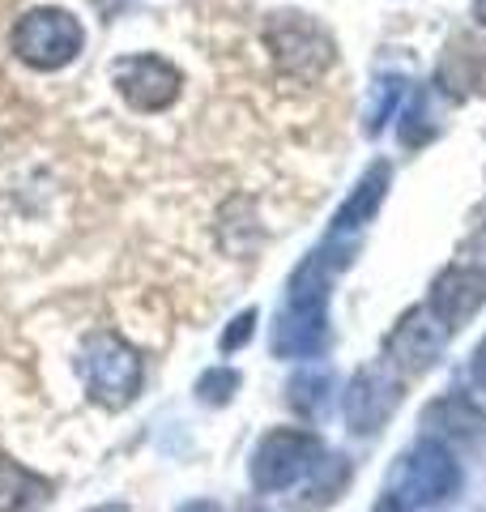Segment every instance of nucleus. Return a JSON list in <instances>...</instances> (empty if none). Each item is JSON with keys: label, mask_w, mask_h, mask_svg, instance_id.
Segmentation results:
<instances>
[{"label": "nucleus", "mask_w": 486, "mask_h": 512, "mask_svg": "<svg viewBox=\"0 0 486 512\" xmlns=\"http://www.w3.org/2000/svg\"><path fill=\"white\" fill-rule=\"evenodd\" d=\"M486 303V274L474 265H452L431 282L427 308L444 320L448 329H461L469 316H478Z\"/></svg>", "instance_id": "10"}, {"label": "nucleus", "mask_w": 486, "mask_h": 512, "mask_svg": "<svg viewBox=\"0 0 486 512\" xmlns=\"http://www.w3.org/2000/svg\"><path fill=\"white\" fill-rule=\"evenodd\" d=\"M461 491V466L452 457V448H444L440 440H418L410 453L397 461L393 470V491L405 508H431L444 504Z\"/></svg>", "instance_id": "5"}, {"label": "nucleus", "mask_w": 486, "mask_h": 512, "mask_svg": "<svg viewBox=\"0 0 486 512\" xmlns=\"http://www.w3.org/2000/svg\"><path fill=\"white\" fill-rule=\"evenodd\" d=\"M320 457H324L320 436H312V431H303V427H278V431H269V436H261V444L252 448V466H248L252 487L265 495L290 491L312 474Z\"/></svg>", "instance_id": "6"}, {"label": "nucleus", "mask_w": 486, "mask_h": 512, "mask_svg": "<svg viewBox=\"0 0 486 512\" xmlns=\"http://www.w3.org/2000/svg\"><path fill=\"white\" fill-rule=\"evenodd\" d=\"M401 146H410V150H418V146H427V141L440 133V124H435V111H431V94L427 90H414L410 94V103H405L401 111Z\"/></svg>", "instance_id": "16"}, {"label": "nucleus", "mask_w": 486, "mask_h": 512, "mask_svg": "<svg viewBox=\"0 0 486 512\" xmlns=\"http://www.w3.org/2000/svg\"><path fill=\"white\" fill-rule=\"evenodd\" d=\"M9 52L35 73H60L86 52V26L60 5H35L13 22Z\"/></svg>", "instance_id": "2"}, {"label": "nucleus", "mask_w": 486, "mask_h": 512, "mask_svg": "<svg viewBox=\"0 0 486 512\" xmlns=\"http://www.w3.org/2000/svg\"><path fill=\"white\" fill-rule=\"evenodd\" d=\"M77 372L86 380L90 402H99L107 410H124L128 402H137L141 380H145L141 355L124 338H116V333H90L81 342Z\"/></svg>", "instance_id": "4"}, {"label": "nucleus", "mask_w": 486, "mask_h": 512, "mask_svg": "<svg viewBox=\"0 0 486 512\" xmlns=\"http://www.w3.org/2000/svg\"><path fill=\"white\" fill-rule=\"evenodd\" d=\"M111 82H116L120 99L133 111H141V116H158V111L180 103L184 94V73L158 52L120 56L111 64Z\"/></svg>", "instance_id": "7"}, {"label": "nucleus", "mask_w": 486, "mask_h": 512, "mask_svg": "<svg viewBox=\"0 0 486 512\" xmlns=\"http://www.w3.org/2000/svg\"><path fill=\"white\" fill-rule=\"evenodd\" d=\"M469 18H474L478 26H486V0H474V5H469Z\"/></svg>", "instance_id": "23"}, {"label": "nucleus", "mask_w": 486, "mask_h": 512, "mask_svg": "<svg viewBox=\"0 0 486 512\" xmlns=\"http://www.w3.org/2000/svg\"><path fill=\"white\" fill-rule=\"evenodd\" d=\"M252 329H256V312H252V308H248V312H239V316L231 320V329L222 333V350H226V355L248 342V338H252Z\"/></svg>", "instance_id": "20"}, {"label": "nucleus", "mask_w": 486, "mask_h": 512, "mask_svg": "<svg viewBox=\"0 0 486 512\" xmlns=\"http://www.w3.org/2000/svg\"><path fill=\"white\" fill-rule=\"evenodd\" d=\"M354 239L329 235L320 248L303 256V265L286 282V303L273 320V355L278 359H312L329 346V291L337 269L350 265Z\"/></svg>", "instance_id": "1"}, {"label": "nucleus", "mask_w": 486, "mask_h": 512, "mask_svg": "<svg viewBox=\"0 0 486 512\" xmlns=\"http://www.w3.org/2000/svg\"><path fill=\"white\" fill-rule=\"evenodd\" d=\"M465 265H474L486 274V210L478 214L474 231H469V239H465Z\"/></svg>", "instance_id": "19"}, {"label": "nucleus", "mask_w": 486, "mask_h": 512, "mask_svg": "<svg viewBox=\"0 0 486 512\" xmlns=\"http://www.w3.org/2000/svg\"><path fill=\"white\" fill-rule=\"evenodd\" d=\"M469 372H474V384L486 393V338L478 342V350H474V363H469Z\"/></svg>", "instance_id": "21"}, {"label": "nucleus", "mask_w": 486, "mask_h": 512, "mask_svg": "<svg viewBox=\"0 0 486 512\" xmlns=\"http://www.w3.org/2000/svg\"><path fill=\"white\" fill-rule=\"evenodd\" d=\"M180 512H222V508L209 504V500H197V504H188V508H180Z\"/></svg>", "instance_id": "24"}, {"label": "nucleus", "mask_w": 486, "mask_h": 512, "mask_svg": "<svg viewBox=\"0 0 486 512\" xmlns=\"http://www.w3.org/2000/svg\"><path fill=\"white\" fill-rule=\"evenodd\" d=\"M423 427L444 448H469V453H482L486 448V414L461 393H448L440 402H431L423 414Z\"/></svg>", "instance_id": "11"}, {"label": "nucleus", "mask_w": 486, "mask_h": 512, "mask_svg": "<svg viewBox=\"0 0 486 512\" xmlns=\"http://www.w3.org/2000/svg\"><path fill=\"white\" fill-rule=\"evenodd\" d=\"M350 487V461L346 457H329L324 453L316 466H312V474L303 478V491L295 495V508L299 512H320L324 504H333V500H342V491Z\"/></svg>", "instance_id": "14"}, {"label": "nucleus", "mask_w": 486, "mask_h": 512, "mask_svg": "<svg viewBox=\"0 0 486 512\" xmlns=\"http://www.w3.org/2000/svg\"><path fill=\"white\" fill-rule=\"evenodd\" d=\"M371 512H410V508H405V504L397 500V495H384V500H380L376 508H371Z\"/></svg>", "instance_id": "22"}, {"label": "nucleus", "mask_w": 486, "mask_h": 512, "mask_svg": "<svg viewBox=\"0 0 486 512\" xmlns=\"http://www.w3.org/2000/svg\"><path fill=\"white\" fill-rule=\"evenodd\" d=\"M448 325L440 316H435L427 303H418V308L405 312L393 333L384 338V359L397 367L401 376H418V372H427V367L444 355V346H448Z\"/></svg>", "instance_id": "9"}, {"label": "nucleus", "mask_w": 486, "mask_h": 512, "mask_svg": "<svg viewBox=\"0 0 486 512\" xmlns=\"http://www.w3.org/2000/svg\"><path fill=\"white\" fill-rule=\"evenodd\" d=\"M90 512H133L128 504H99V508H90Z\"/></svg>", "instance_id": "25"}, {"label": "nucleus", "mask_w": 486, "mask_h": 512, "mask_svg": "<svg viewBox=\"0 0 486 512\" xmlns=\"http://www.w3.org/2000/svg\"><path fill=\"white\" fill-rule=\"evenodd\" d=\"M388 184H393V167H388V163H371V167L363 171V180L354 184V192L342 201V210L333 214L329 235H354V231H363L367 222L376 218L380 205H384Z\"/></svg>", "instance_id": "12"}, {"label": "nucleus", "mask_w": 486, "mask_h": 512, "mask_svg": "<svg viewBox=\"0 0 486 512\" xmlns=\"http://www.w3.org/2000/svg\"><path fill=\"white\" fill-rule=\"evenodd\" d=\"M401 99H405V77H401V73H380L376 86H371V107H367L363 133H367V137H380L384 124L401 111Z\"/></svg>", "instance_id": "15"}, {"label": "nucleus", "mask_w": 486, "mask_h": 512, "mask_svg": "<svg viewBox=\"0 0 486 512\" xmlns=\"http://www.w3.org/2000/svg\"><path fill=\"white\" fill-rule=\"evenodd\" d=\"M52 504V483L0 453V512H43Z\"/></svg>", "instance_id": "13"}, {"label": "nucleus", "mask_w": 486, "mask_h": 512, "mask_svg": "<svg viewBox=\"0 0 486 512\" xmlns=\"http://www.w3.org/2000/svg\"><path fill=\"white\" fill-rule=\"evenodd\" d=\"M329 393H333V376L324 372V367H303V372L290 380V406L307 419H316L329 406Z\"/></svg>", "instance_id": "17"}, {"label": "nucleus", "mask_w": 486, "mask_h": 512, "mask_svg": "<svg viewBox=\"0 0 486 512\" xmlns=\"http://www.w3.org/2000/svg\"><path fill=\"white\" fill-rule=\"evenodd\" d=\"M401 402V372L388 359H376L354 372L346 389V423L359 436H376V431L393 419Z\"/></svg>", "instance_id": "8"}, {"label": "nucleus", "mask_w": 486, "mask_h": 512, "mask_svg": "<svg viewBox=\"0 0 486 512\" xmlns=\"http://www.w3.org/2000/svg\"><path fill=\"white\" fill-rule=\"evenodd\" d=\"M265 47H269L273 64H278V73L295 77V82H316L337 60V39L329 35V26H320L312 13H299V9L269 13Z\"/></svg>", "instance_id": "3"}, {"label": "nucleus", "mask_w": 486, "mask_h": 512, "mask_svg": "<svg viewBox=\"0 0 486 512\" xmlns=\"http://www.w3.org/2000/svg\"><path fill=\"white\" fill-rule=\"evenodd\" d=\"M239 389V372L235 367H209V372L197 380V397L205 406H226Z\"/></svg>", "instance_id": "18"}]
</instances>
